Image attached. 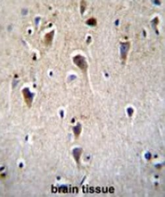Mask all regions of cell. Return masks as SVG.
<instances>
[{
	"mask_svg": "<svg viewBox=\"0 0 165 197\" xmlns=\"http://www.w3.org/2000/svg\"><path fill=\"white\" fill-rule=\"evenodd\" d=\"M23 94L24 97L25 102H26V105L28 106H30L32 102V98H33V95H32L30 92L29 89L27 88H25L23 90Z\"/></svg>",
	"mask_w": 165,
	"mask_h": 197,
	"instance_id": "cell-2",
	"label": "cell"
},
{
	"mask_svg": "<svg viewBox=\"0 0 165 197\" xmlns=\"http://www.w3.org/2000/svg\"><path fill=\"white\" fill-rule=\"evenodd\" d=\"M129 48H130V44H129V43L127 42V43H124V44H122L121 55H122V57H123V59H126Z\"/></svg>",
	"mask_w": 165,
	"mask_h": 197,
	"instance_id": "cell-3",
	"label": "cell"
},
{
	"mask_svg": "<svg viewBox=\"0 0 165 197\" xmlns=\"http://www.w3.org/2000/svg\"><path fill=\"white\" fill-rule=\"evenodd\" d=\"M53 34H54V31H52L51 32H49V33L45 35V44L46 45H49L51 44V42L53 39Z\"/></svg>",
	"mask_w": 165,
	"mask_h": 197,
	"instance_id": "cell-4",
	"label": "cell"
},
{
	"mask_svg": "<svg viewBox=\"0 0 165 197\" xmlns=\"http://www.w3.org/2000/svg\"><path fill=\"white\" fill-rule=\"evenodd\" d=\"M74 62L81 70H82L84 72L86 71L88 66L84 57L80 55L75 57L74 58Z\"/></svg>",
	"mask_w": 165,
	"mask_h": 197,
	"instance_id": "cell-1",
	"label": "cell"
}]
</instances>
